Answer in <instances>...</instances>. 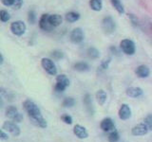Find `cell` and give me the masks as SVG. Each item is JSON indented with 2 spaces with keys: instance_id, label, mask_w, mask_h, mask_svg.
Returning a JSON list of instances; mask_svg holds the SVG:
<instances>
[{
  "instance_id": "obj_1",
  "label": "cell",
  "mask_w": 152,
  "mask_h": 142,
  "mask_svg": "<svg viewBox=\"0 0 152 142\" xmlns=\"http://www.w3.org/2000/svg\"><path fill=\"white\" fill-rule=\"evenodd\" d=\"M23 107L27 112L32 124H34L35 126H38L40 128H46L48 126V123L45 118L43 117L39 107L32 101H31V99L25 101L23 103Z\"/></svg>"
},
{
  "instance_id": "obj_2",
  "label": "cell",
  "mask_w": 152,
  "mask_h": 142,
  "mask_svg": "<svg viewBox=\"0 0 152 142\" xmlns=\"http://www.w3.org/2000/svg\"><path fill=\"white\" fill-rule=\"evenodd\" d=\"M120 49L126 55L132 56L136 51V46L134 42L130 39H124L120 42Z\"/></svg>"
},
{
  "instance_id": "obj_3",
  "label": "cell",
  "mask_w": 152,
  "mask_h": 142,
  "mask_svg": "<svg viewBox=\"0 0 152 142\" xmlns=\"http://www.w3.org/2000/svg\"><path fill=\"white\" fill-rule=\"evenodd\" d=\"M69 86V80L66 75L61 74V75L57 76L56 77V83H55V86H54V90L56 92H58V93L64 92Z\"/></svg>"
},
{
  "instance_id": "obj_4",
  "label": "cell",
  "mask_w": 152,
  "mask_h": 142,
  "mask_svg": "<svg viewBox=\"0 0 152 142\" xmlns=\"http://www.w3.org/2000/svg\"><path fill=\"white\" fill-rule=\"evenodd\" d=\"M6 116L12 121L21 122L23 120V115L18 111V109L15 106L10 105L6 109Z\"/></svg>"
},
{
  "instance_id": "obj_5",
  "label": "cell",
  "mask_w": 152,
  "mask_h": 142,
  "mask_svg": "<svg viewBox=\"0 0 152 142\" xmlns=\"http://www.w3.org/2000/svg\"><path fill=\"white\" fill-rule=\"evenodd\" d=\"M41 65L44 68V70L48 74L51 76H55L57 74V68L56 65L53 63V61L50 58H43L41 60Z\"/></svg>"
},
{
  "instance_id": "obj_6",
  "label": "cell",
  "mask_w": 152,
  "mask_h": 142,
  "mask_svg": "<svg viewBox=\"0 0 152 142\" xmlns=\"http://www.w3.org/2000/svg\"><path fill=\"white\" fill-rule=\"evenodd\" d=\"M11 31L13 33L15 36H22L24 33L26 32L27 30V27H26V24L24 23L23 21H14L11 24Z\"/></svg>"
},
{
  "instance_id": "obj_7",
  "label": "cell",
  "mask_w": 152,
  "mask_h": 142,
  "mask_svg": "<svg viewBox=\"0 0 152 142\" xmlns=\"http://www.w3.org/2000/svg\"><path fill=\"white\" fill-rule=\"evenodd\" d=\"M102 28H103L104 32L107 33V34H111V33L115 31L116 25H115V22H114L113 18L111 16H107L103 19Z\"/></svg>"
},
{
  "instance_id": "obj_8",
  "label": "cell",
  "mask_w": 152,
  "mask_h": 142,
  "mask_svg": "<svg viewBox=\"0 0 152 142\" xmlns=\"http://www.w3.org/2000/svg\"><path fill=\"white\" fill-rule=\"evenodd\" d=\"M2 129L8 133H11L13 136H18L21 133L19 126L15 122H12V121H5L2 125Z\"/></svg>"
},
{
  "instance_id": "obj_9",
  "label": "cell",
  "mask_w": 152,
  "mask_h": 142,
  "mask_svg": "<svg viewBox=\"0 0 152 142\" xmlns=\"http://www.w3.org/2000/svg\"><path fill=\"white\" fill-rule=\"evenodd\" d=\"M69 39L73 44H80V43H82L85 39V34L82 28H75L74 30L70 32Z\"/></svg>"
},
{
  "instance_id": "obj_10",
  "label": "cell",
  "mask_w": 152,
  "mask_h": 142,
  "mask_svg": "<svg viewBox=\"0 0 152 142\" xmlns=\"http://www.w3.org/2000/svg\"><path fill=\"white\" fill-rule=\"evenodd\" d=\"M50 14H42L40 19H39V27L42 30L44 31H51L54 28V27L51 25L50 21Z\"/></svg>"
},
{
  "instance_id": "obj_11",
  "label": "cell",
  "mask_w": 152,
  "mask_h": 142,
  "mask_svg": "<svg viewBox=\"0 0 152 142\" xmlns=\"http://www.w3.org/2000/svg\"><path fill=\"white\" fill-rule=\"evenodd\" d=\"M119 117L122 120H127L131 117V109L129 105L126 103H124L119 109Z\"/></svg>"
},
{
  "instance_id": "obj_12",
  "label": "cell",
  "mask_w": 152,
  "mask_h": 142,
  "mask_svg": "<svg viewBox=\"0 0 152 142\" xmlns=\"http://www.w3.org/2000/svg\"><path fill=\"white\" fill-rule=\"evenodd\" d=\"M100 128L104 132H111L113 130H115V123H114L112 118L106 117L102 120L101 123H100Z\"/></svg>"
},
{
  "instance_id": "obj_13",
  "label": "cell",
  "mask_w": 152,
  "mask_h": 142,
  "mask_svg": "<svg viewBox=\"0 0 152 142\" xmlns=\"http://www.w3.org/2000/svg\"><path fill=\"white\" fill-rule=\"evenodd\" d=\"M149 129L147 128V126L145 123H140V124H137L132 128L131 130V134L133 135L136 136H140V135H145L148 133Z\"/></svg>"
},
{
  "instance_id": "obj_14",
  "label": "cell",
  "mask_w": 152,
  "mask_h": 142,
  "mask_svg": "<svg viewBox=\"0 0 152 142\" xmlns=\"http://www.w3.org/2000/svg\"><path fill=\"white\" fill-rule=\"evenodd\" d=\"M73 134L80 139H85V138H88V133L87 129H86L85 127L79 125V124L74 126Z\"/></svg>"
},
{
  "instance_id": "obj_15",
  "label": "cell",
  "mask_w": 152,
  "mask_h": 142,
  "mask_svg": "<svg viewBox=\"0 0 152 142\" xmlns=\"http://www.w3.org/2000/svg\"><path fill=\"white\" fill-rule=\"evenodd\" d=\"M135 74L141 79L147 78L150 74V70L148 68V66H146L145 64H141L135 69Z\"/></svg>"
},
{
  "instance_id": "obj_16",
  "label": "cell",
  "mask_w": 152,
  "mask_h": 142,
  "mask_svg": "<svg viewBox=\"0 0 152 142\" xmlns=\"http://www.w3.org/2000/svg\"><path fill=\"white\" fill-rule=\"evenodd\" d=\"M126 93L127 96L130 98H139L142 95L144 91H142V89L140 87H129L126 89Z\"/></svg>"
},
{
  "instance_id": "obj_17",
  "label": "cell",
  "mask_w": 152,
  "mask_h": 142,
  "mask_svg": "<svg viewBox=\"0 0 152 142\" xmlns=\"http://www.w3.org/2000/svg\"><path fill=\"white\" fill-rule=\"evenodd\" d=\"M107 99V95L106 91H104L103 89L98 90L96 93V99H97V102L99 103V105L103 106L104 104L106 103Z\"/></svg>"
},
{
  "instance_id": "obj_18",
  "label": "cell",
  "mask_w": 152,
  "mask_h": 142,
  "mask_svg": "<svg viewBox=\"0 0 152 142\" xmlns=\"http://www.w3.org/2000/svg\"><path fill=\"white\" fill-rule=\"evenodd\" d=\"M84 104L86 108H87V110L88 111V113H90L92 115L93 112H94V109H93V104H92V99H91V97H90L89 94H87L86 96L84 97Z\"/></svg>"
},
{
  "instance_id": "obj_19",
  "label": "cell",
  "mask_w": 152,
  "mask_h": 142,
  "mask_svg": "<svg viewBox=\"0 0 152 142\" xmlns=\"http://www.w3.org/2000/svg\"><path fill=\"white\" fill-rule=\"evenodd\" d=\"M79 19H80V14L75 12H66L65 15V20L69 23H74L76 21H78Z\"/></svg>"
},
{
  "instance_id": "obj_20",
  "label": "cell",
  "mask_w": 152,
  "mask_h": 142,
  "mask_svg": "<svg viewBox=\"0 0 152 142\" xmlns=\"http://www.w3.org/2000/svg\"><path fill=\"white\" fill-rule=\"evenodd\" d=\"M50 21L51 23V25L54 28L60 26L62 22H63V17L59 14H50Z\"/></svg>"
},
{
  "instance_id": "obj_21",
  "label": "cell",
  "mask_w": 152,
  "mask_h": 142,
  "mask_svg": "<svg viewBox=\"0 0 152 142\" xmlns=\"http://www.w3.org/2000/svg\"><path fill=\"white\" fill-rule=\"evenodd\" d=\"M89 7L94 12H100L103 8L102 0H89Z\"/></svg>"
},
{
  "instance_id": "obj_22",
  "label": "cell",
  "mask_w": 152,
  "mask_h": 142,
  "mask_svg": "<svg viewBox=\"0 0 152 142\" xmlns=\"http://www.w3.org/2000/svg\"><path fill=\"white\" fill-rule=\"evenodd\" d=\"M73 68L76 71H79V72H87L89 70V65L85 62H79V63H76L73 65Z\"/></svg>"
},
{
  "instance_id": "obj_23",
  "label": "cell",
  "mask_w": 152,
  "mask_h": 142,
  "mask_svg": "<svg viewBox=\"0 0 152 142\" xmlns=\"http://www.w3.org/2000/svg\"><path fill=\"white\" fill-rule=\"evenodd\" d=\"M87 54H88V57L89 59L91 60H96L100 57V52L97 49H95V47L91 46L89 47V49L87 50Z\"/></svg>"
},
{
  "instance_id": "obj_24",
  "label": "cell",
  "mask_w": 152,
  "mask_h": 142,
  "mask_svg": "<svg viewBox=\"0 0 152 142\" xmlns=\"http://www.w3.org/2000/svg\"><path fill=\"white\" fill-rule=\"evenodd\" d=\"M110 2H111V5L113 6V8L115 9L120 14L125 13V9H124V6L120 0H110Z\"/></svg>"
},
{
  "instance_id": "obj_25",
  "label": "cell",
  "mask_w": 152,
  "mask_h": 142,
  "mask_svg": "<svg viewBox=\"0 0 152 142\" xmlns=\"http://www.w3.org/2000/svg\"><path fill=\"white\" fill-rule=\"evenodd\" d=\"M107 138L108 142H118L119 138H120V135H119V133L116 130H113L109 133Z\"/></svg>"
},
{
  "instance_id": "obj_26",
  "label": "cell",
  "mask_w": 152,
  "mask_h": 142,
  "mask_svg": "<svg viewBox=\"0 0 152 142\" xmlns=\"http://www.w3.org/2000/svg\"><path fill=\"white\" fill-rule=\"evenodd\" d=\"M74 104H75V101H74V99L71 98V97L66 98L64 101H63V102H62V105H63L64 107H66V108L72 107Z\"/></svg>"
},
{
  "instance_id": "obj_27",
  "label": "cell",
  "mask_w": 152,
  "mask_h": 142,
  "mask_svg": "<svg viewBox=\"0 0 152 142\" xmlns=\"http://www.w3.org/2000/svg\"><path fill=\"white\" fill-rule=\"evenodd\" d=\"M50 56L53 60L58 61V60H61V59L64 58V53L61 50H53L51 52Z\"/></svg>"
},
{
  "instance_id": "obj_28",
  "label": "cell",
  "mask_w": 152,
  "mask_h": 142,
  "mask_svg": "<svg viewBox=\"0 0 152 142\" xmlns=\"http://www.w3.org/2000/svg\"><path fill=\"white\" fill-rule=\"evenodd\" d=\"M10 19H11L10 13L7 11H5V9H1V11H0V20H1V22L3 23L8 22Z\"/></svg>"
},
{
  "instance_id": "obj_29",
  "label": "cell",
  "mask_w": 152,
  "mask_h": 142,
  "mask_svg": "<svg viewBox=\"0 0 152 142\" xmlns=\"http://www.w3.org/2000/svg\"><path fill=\"white\" fill-rule=\"evenodd\" d=\"M144 123L147 126L149 130L152 131V114H149V115H147L145 120H144Z\"/></svg>"
},
{
  "instance_id": "obj_30",
  "label": "cell",
  "mask_w": 152,
  "mask_h": 142,
  "mask_svg": "<svg viewBox=\"0 0 152 142\" xmlns=\"http://www.w3.org/2000/svg\"><path fill=\"white\" fill-rule=\"evenodd\" d=\"M28 21L30 24L33 25L36 21V15H35V12L34 11H30L28 13Z\"/></svg>"
},
{
  "instance_id": "obj_31",
  "label": "cell",
  "mask_w": 152,
  "mask_h": 142,
  "mask_svg": "<svg viewBox=\"0 0 152 142\" xmlns=\"http://www.w3.org/2000/svg\"><path fill=\"white\" fill-rule=\"evenodd\" d=\"M61 120H62V121H63L64 123H66V124L70 125L71 123H72V117H71L69 115H66V114L61 117Z\"/></svg>"
},
{
  "instance_id": "obj_32",
  "label": "cell",
  "mask_w": 152,
  "mask_h": 142,
  "mask_svg": "<svg viewBox=\"0 0 152 142\" xmlns=\"http://www.w3.org/2000/svg\"><path fill=\"white\" fill-rule=\"evenodd\" d=\"M23 5V0H14V2L12 4V8L14 9H19Z\"/></svg>"
},
{
  "instance_id": "obj_33",
  "label": "cell",
  "mask_w": 152,
  "mask_h": 142,
  "mask_svg": "<svg viewBox=\"0 0 152 142\" xmlns=\"http://www.w3.org/2000/svg\"><path fill=\"white\" fill-rule=\"evenodd\" d=\"M0 139H1V140H4V141H6V140L9 139V135H8V134H7V133H5L3 129L1 130V132H0Z\"/></svg>"
},
{
  "instance_id": "obj_34",
  "label": "cell",
  "mask_w": 152,
  "mask_h": 142,
  "mask_svg": "<svg viewBox=\"0 0 152 142\" xmlns=\"http://www.w3.org/2000/svg\"><path fill=\"white\" fill-rule=\"evenodd\" d=\"M14 0H1V3L6 7H12Z\"/></svg>"
},
{
  "instance_id": "obj_35",
  "label": "cell",
  "mask_w": 152,
  "mask_h": 142,
  "mask_svg": "<svg viewBox=\"0 0 152 142\" xmlns=\"http://www.w3.org/2000/svg\"><path fill=\"white\" fill-rule=\"evenodd\" d=\"M109 63H110V59H108V60H104L103 63L101 64V68L102 69H107L108 67V64Z\"/></svg>"
},
{
  "instance_id": "obj_36",
  "label": "cell",
  "mask_w": 152,
  "mask_h": 142,
  "mask_svg": "<svg viewBox=\"0 0 152 142\" xmlns=\"http://www.w3.org/2000/svg\"><path fill=\"white\" fill-rule=\"evenodd\" d=\"M3 62H4V57H3V55L1 54V62H0V64H3Z\"/></svg>"
}]
</instances>
